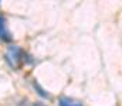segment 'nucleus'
<instances>
[{
  "instance_id": "4",
  "label": "nucleus",
  "mask_w": 122,
  "mask_h": 106,
  "mask_svg": "<svg viewBox=\"0 0 122 106\" xmlns=\"http://www.w3.org/2000/svg\"><path fill=\"white\" fill-rule=\"evenodd\" d=\"M33 86H34V89L37 91V93H38L40 96H43V98H48V96H50V95H48V93H47V92L40 86V85H38V82H36V81H34V82H33Z\"/></svg>"
},
{
  "instance_id": "1",
  "label": "nucleus",
  "mask_w": 122,
  "mask_h": 106,
  "mask_svg": "<svg viewBox=\"0 0 122 106\" xmlns=\"http://www.w3.org/2000/svg\"><path fill=\"white\" fill-rule=\"evenodd\" d=\"M23 57H24V52H23L19 47L11 45V47H9V51H7V54H6V61L10 64L11 68L17 69V68L23 64Z\"/></svg>"
},
{
  "instance_id": "2",
  "label": "nucleus",
  "mask_w": 122,
  "mask_h": 106,
  "mask_svg": "<svg viewBox=\"0 0 122 106\" xmlns=\"http://www.w3.org/2000/svg\"><path fill=\"white\" fill-rule=\"evenodd\" d=\"M0 40H1V41H6V42L11 41V35L9 33V30H7L6 18H4L1 14H0Z\"/></svg>"
},
{
  "instance_id": "3",
  "label": "nucleus",
  "mask_w": 122,
  "mask_h": 106,
  "mask_svg": "<svg viewBox=\"0 0 122 106\" xmlns=\"http://www.w3.org/2000/svg\"><path fill=\"white\" fill-rule=\"evenodd\" d=\"M58 105L60 106H82V103L78 102V101H74L71 98H60Z\"/></svg>"
},
{
  "instance_id": "5",
  "label": "nucleus",
  "mask_w": 122,
  "mask_h": 106,
  "mask_svg": "<svg viewBox=\"0 0 122 106\" xmlns=\"http://www.w3.org/2000/svg\"><path fill=\"white\" fill-rule=\"evenodd\" d=\"M33 106H46V105H43V103H34Z\"/></svg>"
}]
</instances>
